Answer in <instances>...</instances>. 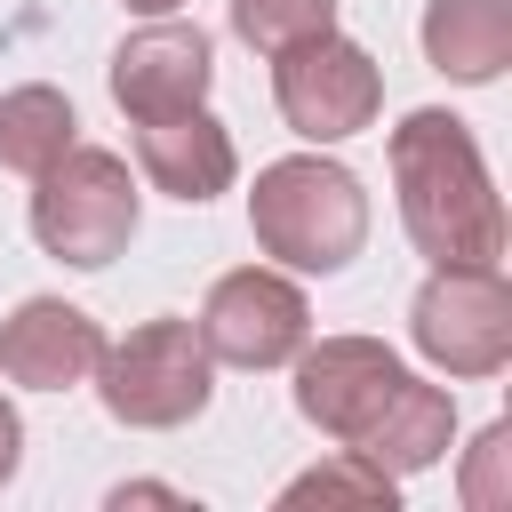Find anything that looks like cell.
<instances>
[{
  "label": "cell",
  "mask_w": 512,
  "mask_h": 512,
  "mask_svg": "<svg viewBox=\"0 0 512 512\" xmlns=\"http://www.w3.org/2000/svg\"><path fill=\"white\" fill-rule=\"evenodd\" d=\"M464 504L472 512H504L512 504V424H488L464 456Z\"/></svg>",
  "instance_id": "cell-17"
},
{
  "label": "cell",
  "mask_w": 512,
  "mask_h": 512,
  "mask_svg": "<svg viewBox=\"0 0 512 512\" xmlns=\"http://www.w3.org/2000/svg\"><path fill=\"white\" fill-rule=\"evenodd\" d=\"M96 392H104L112 424H128V432H176V424H192L208 408L216 360H208V344H200L192 320H144L120 344H104Z\"/></svg>",
  "instance_id": "cell-4"
},
{
  "label": "cell",
  "mask_w": 512,
  "mask_h": 512,
  "mask_svg": "<svg viewBox=\"0 0 512 512\" xmlns=\"http://www.w3.org/2000/svg\"><path fill=\"white\" fill-rule=\"evenodd\" d=\"M32 240L56 256V264H112L128 240H136V184H128V160L120 152H96V144H64L40 176H32Z\"/></svg>",
  "instance_id": "cell-3"
},
{
  "label": "cell",
  "mask_w": 512,
  "mask_h": 512,
  "mask_svg": "<svg viewBox=\"0 0 512 512\" xmlns=\"http://www.w3.org/2000/svg\"><path fill=\"white\" fill-rule=\"evenodd\" d=\"M304 336H312L304 288L280 280V272H264V264L224 272L208 288V304H200V344L224 368H280V360L304 352Z\"/></svg>",
  "instance_id": "cell-7"
},
{
  "label": "cell",
  "mask_w": 512,
  "mask_h": 512,
  "mask_svg": "<svg viewBox=\"0 0 512 512\" xmlns=\"http://www.w3.org/2000/svg\"><path fill=\"white\" fill-rule=\"evenodd\" d=\"M16 464H24V424H16V408L0 400V488L16 480Z\"/></svg>",
  "instance_id": "cell-18"
},
{
  "label": "cell",
  "mask_w": 512,
  "mask_h": 512,
  "mask_svg": "<svg viewBox=\"0 0 512 512\" xmlns=\"http://www.w3.org/2000/svg\"><path fill=\"white\" fill-rule=\"evenodd\" d=\"M104 360V328L64 296H24L0 320V376L24 392H72Z\"/></svg>",
  "instance_id": "cell-10"
},
{
  "label": "cell",
  "mask_w": 512,
  "mask_h": 512,
  "mask_svg": "<svg viewBox=\"0 0 512 512\" xmlns=\"http://www.w3.org/2000/svg\"><path fill=\"white\" fill-rule=\"evenodd\" d=\"M272 96H280V120L304 144H344V136H360L376 120L384 72H376V56L360 40H344L328 24V32H312V40L272 56Z\"/></svg>",
  "instance_id": "cell-6"
},
{
  "label": "cell",
  "mask_w": 512,
  "mask_h": 512,
  "mask_svg": "<svg viewBox=\"0 0 512 512\" xmlns=\"http://www.w3.org/2000/svg\"><path fill=\"white\" fill-rule=\"evenodd\" d=\"M392 496H400V480L392 472H376L368 456H336V464H312L304 480H288L280 488V504L288 512H304V504H360V512H392Z\"/></svg>",
  "instance_id": "cell-15"
},
{
  "label": "cell",
  "mask_w": 512,
  "mask_h": 512,
  "mask_svg": "<svg viewBox=\"0 0 512 512\" xmlns=\"http://www.w3.org/2000/svg\"><path fill=\"white\" fill-rule=\"evenodd\" d=\"M80 120H72V104H64V88H48V80H24V88H8L0 96V168H16V176H40L64 144H80L72 136Z\"/></svg>",
  "instance_id": "cell-14"
},
{
  "label": "cell",
  "mask_w": 512,
  "mask_h": 512,
  "mask_svg": "<svg viewBox=\"0 0 512 512\" xmlns=\"http://www.w3.org/2000/svg\"><path fill=\"white\" fill-rule=\"evenodd\" d=\"M208 80H216V48H208L200 24H144L112 48V104L128 120L208 104Z\"/></svg>",
  "instance_id": "cell-9"
},
{
  "label": "cell",
  "mask_w": 512,
  "mask_h": 512,
  "mask_svg": "<svg viewBox=\"0 0 512 512\" xmlns=\"http://www.w3.org/2000/svg\"><path fill=\"white\" fill-rule=\"evenodd\" d=\"M448 440H456V400H448L440 384H416V376H408V384L392 392V408L360 432V448H352V456H368L376 472H392V480H400V472L440 464V456H448Z\"/></svg>",
  "instance_id": "cell-13"
},
{
  "label": "cell",
  "mask_w": 512,
  "mask_h": 512,
  "mask_svg": "<svg viewBox=\"0 0 512 512\" xmlns=\"http://www.w3.org/2000/svg\"><path fill=\"white\" fill-rule=\"evenodd\" d=\"M408 336L448 376H496L512 360V288L496 264H432L408 304Z\"/></svg>",
  "instance_id": "cell-5"
},
{
  "label": "cell",
  "mask_w": 512,
  "mask_h": 512,
  "mask_svg": "<svg viewBox=\"0 0 512 512\" xmlns=\"http://www.w3.org/2000/svg\"><path fill=\"white\" fill-rule=\"evenodd\" d=\"M136 160H144L152 192H168V200H184V208L216 200V192L232 184V168H240L224 120H208L200 104L160 112V120H136Z\"/></svg>",
  "instance_id": "cell-11"
},
{
  "label": "cell",
  "mask_w": 512,
  "mask_h": 512,
  "mask_svg": "<svg viewBox=\"0 0 512 512\" xmlns=\"http://www.w3.org/2000/svg\"><path fill=\"white\" fill-rule=\"evenodd\" d=\"M328 24H336V0H232V32L264 56H280V48H296Z\"/></svg>",
  "instance_id": "cell-16"
},
{
  "label": "cell",
  "mask_w": 512,
  "mask_h": 512,
  "mask_svg": "<svg viewBox=\"0 0 512 512\" xmlns=\"http://www.w3.org/2000/svg\"><path fill=\"white\" fill-rule=\"evenodd\" d=\"M392 192H400L408 240L432 264H496L504 256V200H496L488 160L456 112L424 104L392 128Z\"/></svg>",
  "instance_id": "cell-1"
},
{
  "label": "cell",
  "mask_w": 512,
  "mask_h": 512,
  "mask_svg": "<svg viewBox=\"0 0 512 512\" xmlns=\"http://www.w3.org/2000/svg\"><path fill=\"white\" fill-rule=\"evenodd\" d=\"M424 64L456 88H488L512 64V0H432L424 8Z\"/></svg>",
  "instance_id": "cell-12"
},
{
  "label": "cell",
  "mask_w": 512,
  "mask_h": 512,
  "mask_svg": "<svg viewBox=\"0 0 512 512\" xmlns=\"http://www.w3.org/2000/svg\"><path fill=\"white\" fill-rule=\"evenodd\" d=\"M112 504L128 512V504H184L176 488H152V480H128V488H112Z\"/></svg>",
  "instance_id": "cell-19"
},
{
  "label": "cell",
  "mask_w": 512,
  "mask_h": 512,
  "mask_svg": "<svg viewBox=\"0 0 512 512\" xmlns=\"http://www.w3.org/2000/svg\"><path fill=\"white\" fill-rule=\"evenodd\" d=\"M400 384H408V368L376 336H320V344L304 336V352H296V416L344 448H360V432L392 408Z\"/></svg>",
  "instance_id": "cell-8"
},
{
  "label": "cell",
  "mask_w": 512,
  "mask_h": 512,
  "mask_svg": "<svg viewBox=\"0 0 512 512\" xmlns=\"http://www.w3.org/2000/svg\"><path fill=\"white\" fill-rule=\"evenodd\" d=\"M248 232L264 256H280L288 272H344L368 240V192L352 168L320 160V152H296V160H272L256 168V192H248Z\"/></svg>",
  "instance_id": "cell-2"
},
{
  "label": "cell",
  "mask_w": 512,
  "mask_h": 512,
  "mask_svg": "<svg viewBox=\"0 0 512 512\" xmlns=\"http://www.w3.org/2000/svg\"><path fill=\"white\" fill-rule=\"evenodd\" d=\"M136 16H168V8H184V0H128Z\"/></svg>",
  "instance_id": "cell-20"
}]
</instances>
